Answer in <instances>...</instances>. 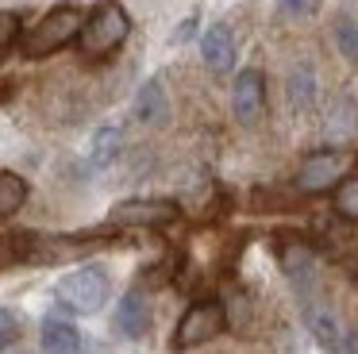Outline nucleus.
Instances as JSON below:
<instances>
[{
	"label": "nucleus",
	"instance_id": "a211bd4d",
	"mask_svg": "<svg viewBox=\"0 0 358 354\" xmlns=\"http://www.w3.org/2000/svg\"><path fill=\"white\" fill-rule=\"evenodd\" d=\"M335 43H339L347 62H358V20L355 15H339L335 20Z\"/></svg>",
	"mask_w": 358,
	"mask_h": 354
},
{
	"label": "nucleus",
	"instance_id": "6ab92c4d",
	"mask_svg": "<svg viewBox=\"0 0 358 354\" xmlns=\"http://www.w3.org/2000/svg\"><path fill=\"white\" fill-rule=\"evenodd\" d=\"M20 316L8 312V308H0V351H8V346L20 343Z\"/></svg>",
	"mask_w": 358,
	"mask_h": 354
},
{
	"label": "nucleus",
	"instance_id": "f8f14e48",
	"mask_svg": "<svg viewBox=\"0 0 358 354\" xmlns=\"http://www.w3.org/2000/svg\"><path fill=\"white\" fill-rule=\"evenodd\" d=\"M131 112H135V120L147 123V127H162V123L170 120V97H166L162 77H150V81L143 85Z\"/></svg>",
	"mask_w": 358,
	"mask_h": 354
},
{
	"label": "nucleus",
	"instance_id": "ddd939ff",
	"mask_svg": "<svg viewBox=\"0 0 358 354\" xmlns=\"http://www.w3.org/2000/svg\"><path fill=\"white\" fill-rule=\"evenodd\" d=\"M43 351L47 354H81V331L62 316L43 320Z\"/></svg>",
	"mask_w": 358,
	"mask_h": 354
},
{
	"label": "nucleus",
	"instance_id": "4468645a",
	"mask_svg": "<svg viewBox=\"0 0 358 354\" xmlns=\"http://www.w3.org/2000/svg\"><path fill=\"white\" fill-rule=\"evenodd\" d=\"M120 150H124V131L116 127V123H108V127H101L93 135V146H89V162H93L96 169L112 166V162L120 158Z\"/></svg>",
	"mask_w": 358,
	"mask_h": 354
},
{
	"label": "nucleus",
	"instance_id": "1a4fd4ad",
	"mask_svg": "<svg viewBox=\"0 0 358 354\" xmlns=\"http://www.w3.org/2000/svg\"><path fill=\"white\" fill-rule=\"evenodd\" d=\"M278 258H281L285 277L293 281V289L301 292V300L316 297V289H320V262H316V254H312L304 243H285L278 250Z\"/></svg>",
	"mask_w": 358,
	"mask_h": 354
},
{
	"label": "nucleus",
	"instance_id": "9b49d317",
	"mask_svg": "<svg viewBox=\"0 0 358 354\" xmlns=\"http://www.w3.org/2000/svg\"><path fill=\"white\" fill-rule=\"evenodd\" d=\"M201 54L212 73H227L235 66V31L227 23H212L201 35Z\"/></svg>",
	"mask_w": 358,
	"mask_h": 354
},
{
	"label": "nucleus",
	"instance_id": "f03ea898",
	"mask_svg": "<svg viewBox=\"0 0 358 354\" xmlns=\"http://www.w3.org/2000/svg\"><path fill=\"white\" fill-rule=\"evenodd\" d=\"M85 23V12L78 4H58L35 23L24 35V54L27 58H47V54H58L62 46L78 43V31Z\"/></svg>",
	"mask_w": 358,
	"mask_h": 354
},
{
	"label": "nucleus",
	"instance_id": "aec40b11",
	"mask_svg": "<svg viewBox=\"0 0 358 354\" xmlns=\"http://www.w3.org/2000/svg\"><path fill=\"white\" fill-rule=\"evenodd\" d=\"M20 38V15L16 12H0V54L8 50Z\"/></svg>",
	"mask_w": 358,
	"mask_h": 354
},
{
	"label": "nucleus",
	"instance_id": "412c9836",
	"mask_svg": "<svg viewBox=\"0 0 358 354\" xmlns=\"http://www.w3.org/2000/svg\"><path fill=\"white\" fill-rule=\"evenodd\" d=\"M320 0H281V12L293 15V20H304V15H316Z\"/></svg>",
	"mask_w": 358,
	"mask_h": 354
},
{
	"label": "nucleus",
	"instance_id": "7ed1b4c3",
	"mask_svg": "<svg viewBox=\"0 0 358 354\" xmlns=\"http://www.w3.org/2000/svg\"><path fill=\"white\" fill-rule=\"evenodd\" d=\"M108 292H112V281H108V274H104L101 266H81V269L66 274L62 281L55 285L58 304H62L66 312H78V316L101 312L104 300H108Z\"/></svg>",
	"mask_w": 358,
	"mask_h": 354
},
{
	"label": "nucleus",
	"instance_id": "dca6fc26",
	"mask_svg": "<svg viewBox=\"0 0 358 354\" xmlns=\"http://www.w3.org/2000/svg\"><path fill=\"white\" fill-rule=\"evenodd\" d=\"M27 204V181L20 174H0V220L16 215Z\"/></svg>",
	"mask_w": 358,
	"mask_h": 354
},
{
	"label": "nucleus",
	"instance_id": "423d86ee",
	"mask_svg": "<svg viewBox=\"0 0 358 354\" xmlns=\"http://www.w3.org/2000/svg\"><path fill=\"white\" fill-rule=\"evenodd\" d=\"M181 215V208L173 200H158V197H135V200H120L108 212L112 227H166Z\"/></svg>",
	"mask_w": 358,
	"mask_h": 354
},
{
	"label": "nucleus",
	"instance_id": "39448f33",
	"mask_svg": "<svg viewBox=\"0 0 358 354\" xmlns=\"http://www.w3.org/2000/svg\"><path fill=\"white\" fill-rule=\"evenodd\" d=\"M347 169H350L347 150H316L296 169V189L301 192H327L347 177Z\"/></svg>",
	"mask_w": 358,
	"mask_h": 354
},
{
	"label": "nucleus",
	"instance_id": "0eeeda50",
	"mask_svg": "<svg viewBox=\"0 0 358 354\" xmlns=\"http://www.w3.org/2000/svg\"><path fill=\"white\" fill-rule=\"evenodd\" d=\"M301 308H304V323H308V331L316 335L320 346H327L331 354H355L350 351V335L343 331L331 304H324L320 297H308V300H301Z\"/></svg>",
	"mask_w": 358,
	"mask_h": 354
},
{
	"label": "nucleus",
	"instance_id": "20e7f679",
	"mask_svg": "<svg viewBox=\"0 0 358 354\" xmlns=\"http://www.w3.org/2000/svg\"><path fill=\"white\" fill-rule=\"evenodd\" d=\"M227 327V308L224 300H196L185 308V316L173 327V351H193V346L212 343L216 335H224Z\"/></svg>",
	"mask_w": 358,
	"mask_h": 354
},
{
	"label": "nucleus",
	"instance_id": "f3484780",
	"mask_svg": "<svg viewBox=\"0 0 358 354\" xmlns=\"http://www.w3.org/2000/svg\"><path fill=\"white\" fill-rule=\"evenodd\" d=\"M331 208H335V215H339V220L358 223V174L343 177V181L331 189Z\"/></svg>",
	"mask_w": 358,
	"mask_h": 354
},
{
	"label": "nucleus",
	"instance_id": "f257e3e1",
	"mask_svg": "<svg viewBox=\"0 0 358 354\" xmlns=\"http://www.w3.org/2000/svg\"><path fill=\"white\" fill-rule=\"evenodd\" d=\"M127 35H131V15L124 12V4H120V0H101V4L85 15V23H81L78 50L85 54L89 62H101V58H108V54H116L120 46L127 43Z\"/></svg>",
	"mask_w": 358,
	"mask_h": 354
},
{
	"label": "nucleus",
	"instance_id": "6e6552de",
	"mask_svg": "<svg viewBox=\"0 0 358 354\" xmlns=\"http://www.w3.org/2000/svg\"><path fill=\"white\" fill-rule=\"evenodd\" d=\"M231 112L243 127H255L266 112V77L262 69H239L235 77V92H231Z\"/></svg>",
	"mask_w": 358,
	"mask_h": 354
},
{
	"label": "nucleus",
	"instance_id": "2eb2a0df",
	"mask_svg": "<svg viewBox=\"0 0 358 354\" xmlns=\"http://www.w3.org/2000/svg\"><path fill=\"white\" fill-rule=\"evenodd\" d=\"M289 104H293V112H308L316 104V73L308 66H296L289 73Z\"/></svg>",
	"mask_w": 358,
	"mask_h": 354
},
{
	"label": "nucleus",
	"instance_id": "9d476101",
	"mask_svg": "<svg viewBox=\"0 0 358 354\" xmlns=\"http://www.w3.org/2000/svg\"><path fill=\"white\" fill-rule=\"evenodd\" d=\"M116 331L124 339H143L147 335V327H150V300H147V292L143 289H131V292H124V300H120V308H116Z\"/></svg>",
	"mask_w": 358,
	"mask_h": 354
}]
</instances>
